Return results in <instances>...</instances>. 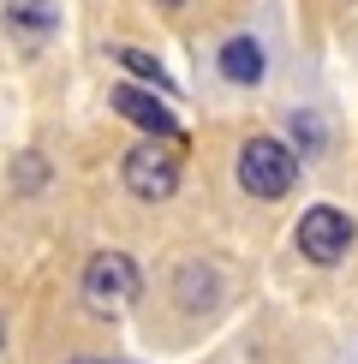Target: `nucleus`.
Listing matches in <instances>:
<instances>
[{"label":"nucleus","instance_id":"nucleus-1","mask_svg":"<svg viewBox=\"0 0 358 364\" xmlns=\"http://www.w3.org/2000/svg\"><path fill=\"white\" fill-rule=\"evenodd\" d=\"M119 179H126V191L143 197V203H168V197L179 191V149L161 144V138L126 149V168H119Z\"/></svg>","mask_w":358,"mask_h":364},{"label":"nucleus","instance_id":"nucleus-2","mask_svg":"<svg viewBox=\"0 0 358 364\" xmlns=\"http://www.w3.org/2000/svg\"><path fill=\"white\" fill-rule=\"evenodd\" d=\"M131 299H138V263H131L126 251H96L84 263V305L114 316V311H126Z\"/></svg>","mask_w":358,"mask_h":364},{"label":"nucleus","instance_id":"nucleus-3","mask_svg":"<svg viewBox=\"0 0 358 364\" xmlns=\"http://www.w3.org/2000/svg\"><path fill=\"white\" fill-rule=\"evenodd\" d=\"M298 179V161L287 144L275 138H251L245 149H239V186H245L251 197H287Z\"/></svg>","mask_w":358,"mask_h":364},{"label":"nucleus","instance_id":"nucleus-4","mask_svg":"<svg viewBox=\"0 0 358 364\" xmlns=\"http://www.w3.org/2000/svg\"><path fill=\"white\" fill-rule=\"evenodd\" d=\"M298 251L310 257V263H340V257L352 251V221H347V209H305L298 215Z\"/></svg>","mask_w":358,"mask_h":364},{"label":"nucleus","instance_id":"nucleus-5","mask_svg":"<svg viewBox=\"0 0 358 364\" xmlns=\"http://www.w3.org/2000/svg\"><path fill=\"white\" fill-rule=\"evenodd\" d=\"M114 108L131 119V126H143L149 138H161V144H179V119L161 108L156 96H149V90H138V84H119L114 90Z\"/></svg>","mask_w":358,"mask_h":364},{"label":"nucleus","instance_id":"nucleus-6","mask_svg":"<svg viewBox=\"0 0 358 364\" xmlns=\"http://www.w3.org/2000/svg\"><path fill=\"white\" fill-rule=\"evenodd\" d=\"M221 72H227L233 84H257V78H263V48H257L251 36L221 42Z\"/></svg>","mask_w":358,"mask_h":364},{"label":"nucleus","instance_id":"nucleus-7","mask_svg":"<svg viewBox=\"0 0 358 364\" xmlns=\"http://www.w3.org/2000/svg\"><path fill=\"white\" fill-rule=\"evenodd\" d=\"M6 24L24 30V36H48V30L60 24V12H54V0H12V6H6Z\"/></svg>","mask_w":358,"mask_h":364},{"label":"nucleus","instance_id":"nucleus-8","mask_svg":"<svg viewBox=\"0 0 358 364\" xmlns=\"http://www.w3.org/2000/svg\"><path fill=\"white\" fill-rule=\"evenodd\" d=\"M119 66H126V72H138V78H149L156 90H173V78L161 72V60H156V54H143V48H119Z\"/></svg>","mask_w":358,"mask_h":364},{"label":"nucleus","instance_id":"nucleus-9","mask_svg":"<svg viewBox=\"0 0 358 364\" xmlns=\"http://www.w3.org/2000/svg\"><path fill=\"white\" fill-rule=\"evenodd\" d=\"M161 6H185V0H161Z\"/></svg>","mask_w":358,"mask_h":364}]
</instances>
